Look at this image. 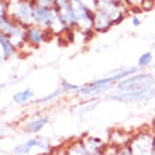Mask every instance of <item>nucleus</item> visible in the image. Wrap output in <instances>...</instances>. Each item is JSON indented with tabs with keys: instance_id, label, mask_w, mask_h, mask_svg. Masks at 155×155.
<instances>
[{
	"instance_id": "f03ea898",
	"label": "nucleus",
	"mask_w": 155,
	"mask_h": 155,
	"mask_svg": "<svg viewBox=\"0 0 155 155\" xmlns=\"http://www.w3.org/2000/svg\"><path fill=\"white\" fill-rule=\"evenodd\" d=\"M130 145L134 154H151L155 148V138L147 133H143L131 140Z\"/></svg>"
},
{
	"instance_id": "39448f33",
	"label": "nucleus",
	"mask_w": 155,
	"mask_h": 155,
	"mask_svg": "<svg viewBox=\"0 0 155 155\" xmlns=\"http://www.w3.org/2000/svg\"><path fill=\"white\" fill-rule=\"evenodd\" d=\"M34 147H38V148H41V150L47 151L49 148V145H48V143L45 141V138H41V140L33 138V140H28L27 143L16 147L14 148V152H16V154H30V151H31Z\"/></svg>"
},
{
	"instance_id": "f8f14e48",
	"label": "nucleus",
	"mask_w": 155,
	"mask_h": 155,
	"mask_svg": "<svg viewBox=\"0 0 155 155\" xmlns=\"http://www.w3.org/2000/svg\"><path fill=\"white\" fill-rule=\"evenodd\" d=\"M65 90L62 89H58V90H55L54 93H51V94H48V96H45V97H42V99H40V100H37L38 103H45V102H48V100H52V99H55V97H58L61 93H64Z\"/></svg>"
},
{
	"instance_id": "f257e3e1",
	"label": "nucleus",
	"mask_w": 155,
	"mask_h": 155,
	"mask_svg": "<svg viewBox=\"0 0 155 155\" xmlns=\"http://www.w3.org/2000/svg\"><path fill=\"white\" fill-rule=\"evenodd\" d=\"M154 76L151 74H140V75H130L117 85V90L120 92H140V90L150 89L154 85Z\"/></svg>"
},
{
	"instance_id": "1a4fd4ad",
	"label": "nucleus",
	"mask_w": 155,
	"mask_h": 155,
	"mask_svg": "<svg viewBox=\"0 0 155 155\" xmlns=\"http://www.w3.org/2000/svg\"><path fill=\"white\" fill-rule=\"evenodd\" d=\"M33 97H34L33 90L31 89H24V90H21V92H18V93H16L14 96H13V102L21 104V103L28 102L30 99H33Z\"/></svg>"
},
{
	"instance_id": "7ed1b4c3",
	"label": "nucleus",
	"mask_w": 155,
	"mask_h": 155,
	"mask_svg": "<svg viewBox=\"0 0 155 155\" xmlns=\"http://www.w3.org/2000/svg\"><path fill=\"white\" fill-rule=\"evenodd\" d=\"M155 96V89H145L140 92H123L117 96H111L113 100L118 102H145Z\"/></svg>"
},
{
	"instance_id": "423d86ee",
	"label": "nucleus",
	"mask_w": 155,
	"mask_h": 155,
	"mask_svg": "<svg viewBox=\"0 0 155 155\" xmlns=\"http://www.w3.org/2000/svg\"><path fill=\"white\" fill-rule=\"evenodd\" d=\"M0 45H2V61H7L16 54V47L13 45L12 40L6 34H0Z\"/></svg>"
},
{
	"instance_id": "6e6552de",
	"label": "nucleus",
	"mask_w": 155,
	"mask_h": 155,
	"mask_svg": "<svg viewBox=\"0 0 155 155\" xmlns=\"http://www.w3.org/2000/svg\"><path fill=\"white\" fill-rule=\"evenodd\" d=\"M47 123H48V117H45V116L44 117H37L25 124V131H28V133H38Z\"/></svg>"
},
{
	"instance_id": "9b49d317",
	"label": "nucleus",
	"mask_w": 155,
	"mask_h": 155,
	"mask_svg": "<svg viewBox=\"0 0 155 155\" xmlns=\"http://www.w3.org/2000/svg\"><path fill=\"white\" fill-rule=\"evenodd\" d=\"M151 61H152V52L147 51V52H144L143 55L138 58V66L140 68H145V66H148L151 64Z\"/></svg>"
},
{
	"instance_id": "20e7f679",
	"label": "nucleus",
	"mask_w": 155,
	"mask_h": 155,
	"mask_svg": "<svg viewBox=\"0 0 155 155\" xmlns=\"http://www.w3.org/2000/svg\"><path fill=\"white\" fill-rule=\"evenodd\" d=\"M25 35H27V42L33 44L34 47H38V45L42 44V41H45V31L42 27L40 25H30L27 27V31H25Z\"/></svg>"
},
{
	"instance_id": "9d476101",
	"label": "nucleus",
	"mask_w": 155,
	"mask_h": 155,
	"mask_svg": "<svg viewBox=\"0 0 155 155\" xmlns=\"http://www.w3.org/2000/svg\"><path fill=\"white\" fill-rule=\"evenodd\" d=\"M69 152H71V154H79V155H87V154H90L89 150H87V147H86V144L83 143V140H79L76 144H74V145L71 147Z\"/></svg>"
},
{
	"instance_id": "ddd939ff",
	"label": "nucleus",
	"mask_w": 155,
	"mask_h": 155,
	"mask_svg": "<svg viewBox=\"0 0 155 155\" xmlns=\"http://www.w3.org/2000/svg\"><path fill=\"white\" fill-rule=\"evenodd\" d=\"M61 87L65 90V92H72V90L78 92V90L81 89L78 85H72V83H69V82H66V81H62L61 82Z\"/></svg>"
},
{
	"instance_id": "4468645a",
	"label": "nucleus",
	"mask_w": 155,
	"mask_h": 155,
	"mask_svg": "<svg viewBox=\"0 0 155 155\" xmlns=\"http://www.w3.org/2000/svg\"><path fill=\"white\" fill-rule=\"evenodd\" d=\"M131 21H133V25H135V27H138V25L141 24V20H140V18H138L137 16H133Z\"/></svg>"
},
{
	"instance_id": "0eeeda50",
	"label": "nucleus",
	"mask_w": 155,
	"mask_h": 155,
	"mask_svg": "<svg viewBox=\"0 0 155 155\" xmlns=\"http://www.w3.org/2000/svg\"><path fill=\"white\" fill-rule=\"evenodd\" d=\"M86 147L89 150L90 154H104L106 147L100 138H89L86 140Z\"/></svg>"
}]
</instances>
